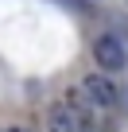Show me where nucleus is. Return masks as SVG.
<instances>
[{
	"instance_id": "nucleus-1",
	"label": "nucleus",
	"mask_w": 128,
	"mask_h": 132,
	"mask_svg": "<svg viewBox=\"0 0 128 132\" xmlns=\"http://www.w3.org/2000/svg\"><path fill=\"white\" fill-rule=\"evenodd\" d=\"M93 62H97V70H105V74H120L128 66V51H124V43L113 31H105V35L93 39Z\"/></svg>"
},
{
	"instance_id": "nucleus-2",
	"label": "nucleus",
	"mask_w": 128,
	"mask_h": 132,
	"mask_svg": "<svg viewBox=\"0 0 128 132\" xmlns=\"http://www.w3.org/2000/svg\"><path fill=\"white\" fill-rule=\"evenodd\" d=\"M82 89H86V97L101 109V113H109V109H116L120 105V93H116V82L105 74V70H93V74H86L82 82H78Z\"/></svg>"
},
{
	"instance_id": "nucleus-3",
	"label": "nucleus",
	"mask_w": 128,
	"mask_h": 132,
	"mask_svg": "<svg viewBox=\"0 0 128 132\" xmlns=\"http://www.w3.org/2000/svg\"><path fill=\"white\" fill-rule=\"evenodd\" d=\"M62 105H66V109L74 113V120H78V128H82V132H97V124H101V109H97V105L86 97V89H82V86L66 89Z\"/></svg>"
},
{
	"instance_id": "nucleus-4",
	"label": "nucleus",
	"mask_w": 128,
	"mask_h": 132,
	"mask_svg": "<svg viewBox=\"0 0 128 132\" xmlns=\"http://www.w3.org/2000/svg\"><path fill=\"white\" fill-rule=\"evenodd\" d=\"M47 132H82L78 128V120H74V113L66 109V105H62V101H54L50 109H47Z\"/></svg>"
},
{
	"instance_id": "nucleus-5",
	"label": "nucleus",
	"mask_w": 128,
	"mask_h": 132,
	"mask_svg": "<svg viewBox=\"0 0 128 132\" xmlns=\"http://www.w3.org/2000/svg\"><path fill=\"white\" fill-rule=\"evenodd\" d=\"M4 132H27V128H4Z\"/></svg>"
}]
</instances>
